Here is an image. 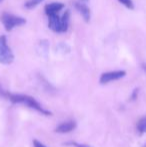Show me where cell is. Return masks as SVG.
<instances>
[{"label":"cell","mask_w":146,"mask_h":147,"mask_svg":"<svg viewBox=\"0 0 146 147\" xmlns=\"http://www.w3.org/2000/svg\"><path fill=\"white\" fill-rule=\"evenodd\" d=\"M0 95H1L2 97H4V98L8 99V100L13 103V104H25L26 106L38 111L39 113L45 115V116L52 115V113H51L50 111L43 108L40 103L35 100L34 97L28 96V95H24V94H14V93H10V92H8V91L4 90L1 86H0Z\"/></svg>","instance_id":"1"},{"label":"cell","mask_w":146,"mask_h":147,"mask_svg":"<svg viewBox=\"0 0 146 147\" xmlns=\"http://www.w3.org/2000/svg\"><path fill=\"white\" fill-rule=\"evenodd\" d=\"M0 20H1V23L3 24L6 31H12L15 27H19V26L26 24L25 18L16 16L9 12H2Z\"/></svg>","instance_id":"2"},{"label":"cell","mask_w":146,"mask_h":147,"mask_svg":"<svg viewBox=\"0 0 146 147\" xmlns=\"http://www.w3.org/2000/svg\"><path fill=\"white\" fill-rule=\"evenodd\" d=\"M14 61V54L7 43V37L0 35V63L9 65Z\"/></svg>","instance_id":"3"},{"label":"cell","mask_w":146,"mask_h":147,"mask_svg":"<svg viewBox=\"0 0 146 147\" xmlns=\"http://www.w3.org/2000/svg\"><path fill=\"white\" fill-rule=\"evenodd\" d=\"M126 75V71L124 70H115V71H108L101 74L99 78L100 84H108L112 81H116Z\"/></svg>","instance_id":"4"},{"label":"cell","mask_w":146,"mask_h":147,"mask_svg":"<svg viewBox=\"0 0 146 147\" xmlns=\"http://www.w3.org/2000/svg\"><path fill=\"white\" fill-rule=\"evenodd\" d=\"M74 7L75 9L81 14V16L83 17L84 21L89 22L90 17H91V11H90V8L87 6V4L82 3L80 1H75L74 2Z\"/></svg>","instance_id":"5"},{"label":"cell","mask_w":146,"mask_h":147,"mask_svg":"<svg viewBox=\"0 0 146 147\" xmlns=\"http://www.w3.org/2000/svg\"><path fill=\"white\" fill-rule=\"evenodd\" d=\"M63 8H64V4L61 2H52V3H49L45 6L44 11L47 17H49L52 15H57Z\"/></svg>","instance_id":"6"},{"label":"cell","mask_w":146,"mask_h":147,"mask_svg":"<svg viewBox=\"0 0 146 147\" xmlns=\"http://www.w3.org/2000/svg\"><path fill=\"white\" fill-rule=\"evenodd\" d=\"M76 128V122L74 120H68V121H64L62 123H60L56 128L54 129V131L56 133H69V132L73 131Z\"/></svg>","instance_id":"7"},{"label":"cell","mask_w":146,"mask_h":147,"mask_svg":"<svg viewBox=\"0 0 146 147\" xmlns=\"http://www.w3.org/2000/svg\"><path fill=\"white\" fill-rule=\"evenodd\" d=\"M48 27L50 28L53 32L61 33L60 32V16L52 15L48 17Z\"/></svg>","instance_id":"8"},{"label":"cell","mask_w":146,"mask_h":147,"mask_svg":"<svg viewBox=\"0 0 146 147\" xmlns=\"http://www.w3.org/2000/svg\"><path fill=\"white\" fill-rule=\"evenodd\" d=\"M69 19H70V11L66 10L60 17V32L64 33L68 30L69 27Z\"/></svg>","instance_id":"9"},{"label":"cell","mask_w":146,"mask_h":147,"mask_svg":"<svg viewBox=\"0 0 146 147\" xmlns=\"http://www.w3.org/2000/svg\"><path fill=\"white\" fill-rule=\"evenodd\" d=\"M136 129L137 132H138L140 135H143V134L146 133V116L141 117L140 119L138 120L136 124Z\"/></svg>","instance_id":"10"},{"label":"cell","mask_w":146,"mask_h":147,"mask_svg":"<svg viewBox=\"0 0 146 147\" xmlns=\"http://www.w3.org/2000/svg\"><path fill=\"white\" fill-rule=\"evenodd\" d=\"M44 0H27V1L24 3V7L26 9H34L35 7L41 4Z\"/></svg>","instance_id":"11"},{"label":"cell","mask_w":146,"mask_h":147,"mask_svg":"<svg viewBox=\"0 0 146 147\" xmlns=\"http://www.w3.org/2000/svg\"><path fill=\"white\" fill-rule=\"evenodd\" d=\"M118 1L128 9H134V3L132 0H118Z\"/></svg>","instance_id":"12"},{"label":"cell","mask_w":146,"mask_h":147,"mask_svg":"<svg viewBox=\"0 0 146 147\" xmlns=\"http://www.w3.org/2000/svg\"><path fill=\"white\" fill-rule=\"evenodd\" d=\"M66 145H71L73 147H92L90 145H87V144H80V143H77V142H68V143H66Z\"/></svg>","instance_id":"13"},{"label":"cell","mask_w":146,"mask_h":147,"mask_svg":"<svg viewBox=\"0 0 146 147\" xmlns=\"http://www.w3.org/2000/svg\"><path fill=\"white\" fill-rule=\"evenodd\" d=\"M138 93H139V88H135L134 90L132 91V94L130 96V100L133 101V100H136V98L138 97Z\"/></svg>","instance_id":"14"},{"label":"cell","mask_w":146,"mask_h":147,"mask_svg":"<svg viewBox=\"0 0 146 147\" xmlns=\"http://www.w3.org/2000/svg\"><path fill=\"white\" fill-rule=\"evenodd\" d=\"M33 146L34 147H46L43 143H41V142H39L38 140L34 139L33 140Z\"/></svg>","instance_id":"15"},{"label":"cell","mask_w":146,"mask_h":147,"mask_svg":"<svg viewBox=\"0 0 146 147\" xmlns=\"http://www.w3.org/2000/svg\"><path fill=\"white\" fill-rule=\"evenodd\" d=\"M79 1H80V2H82V3H85V4H86V3L88 2V0H79Z\"/></svg>","instance_id":"16"},{"label":"cell","mask_w":146,"mask_h":147,"mask_svg":"<svg viewBox=\"0 0 146 147\" xmlns=\"http://www.w3.org/2000/svg\"><path fill=\"white\" fill-rule=\"evenodd\" d=\"M142 67H143V69H144L145 71H146V64H143V65H142Z\"/></svg>","instance_id":"17"},{"label":"cell","mask_w":146,"mask_h":147,"mask_svg":"<svg viewBox=\"0 0 146 147\" xmlns=\"http://www.w3.org/2000/svg\"><path fill=\"white\" fill-rule=\"evenodd\" d=\"M143 147H146V143L144 144V146H143Z\"/></svg>","instance_id":"18"},{"label":"cell","mask_w":146,"mask_h":147,"mask_svg":"<svg viewBox=\"0 0 146 147\" xmlns=\"http://www.w3.org/2000/svg\"><path fill=\"white\" fill-rule=\"evenodd\" d=\"M2 1H3V0H0V3H1V2H2Z\"/></svg>","instance_id":"19"}]
</instances>
